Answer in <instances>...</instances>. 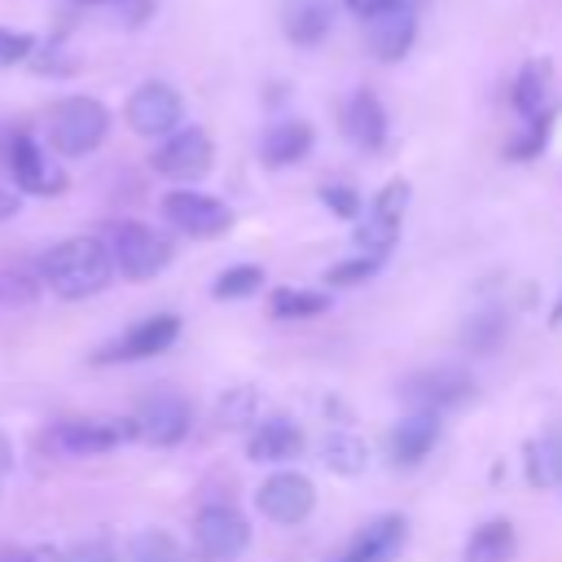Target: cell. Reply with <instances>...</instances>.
<instances>
[{
	"label": "cell",
	"instance_id": "cell-1",
	"mask_svg": "<svg viewBox=\"0 0 562 562\" xmlns=\"http://www.w3.org/2000/svg\"><path fill=\"white\" fill-rule=\"evenodd\" d=\"M40 277L61 299H88L110 285L114 263H110V250L101 237H66L44 255Z\"/></svg>",
	"mask_w": 562,
	"mask_h": 562
},
{
	"label": "cell",
	"instance_id": "cell-2",
	"mask_svg": "<svg viewBox=\"0 0 562 562\" xmlns=\"http://www.w3.org/2000/svg\"><path fill=\"white\" fill-rule=\"evenodd\" d=\"M110 136V110L97 97H61L48 110V145L61 158H83Z\"/></svg>",
	"mask_w": 562,
	"mask_h": 562
},
{
	"label": "cell",
	"instance_id": "cell-3",
	"mask_svg": "<svg viewBox=\"0 0 562 562\" xmlns=\"http://www.w3.org/2000/svg\"><path fill=\"white\" fill-rule=\"evenodd\" d=\"M123 439H132V422H119V417H66V422H53L48 430H40V452L48 457H101L110 448H119Z\"/></svg>",
	"mask_w": 562,
	"mask_h": 562
},
{
	"label": "cell",
	"instance_id": "cell-4",
	"mask_svg": "<svg viewBox=\"0 0 562 562\" xmlns=\"http://www.w3.org/2000/svg\"><path fill=\"white\" fill-rule=\"evenodd\" d=\"M105 250H110V263H114L127 281H149V277H158V272L171 263V241H167L158 228L140 224V220L114 224Z\"/></svg>",
	"mask_w": 562,
	"mask_h": 562
},
{
	"label": "cell",
	"instance_id": "cell-5",
	"mask_svg": "<svg viewBox=\"0 0 562 562\" xmlns=\"http://www.w3.org/2000/svg\"><path fill=\"white\" fill-rule=\"evenodd\" d=\"M193 426V408L180 391L171 386H154L136 400V413H132V435H140L145 443H158V448H171L189 435Z\"/></svg>",
	"mask_w": 562,
	"mask_h": 562
},
{
	"label": "cell",
	"instance_id": "cell-6",
	"mask_svg": "<svg viewBox=\"0 0 562 562\" xmlns=\"http://www.w3.org/2000/svg\"><path fill=\"white\" fill-rule=\"evenodd\" d=\"M0 154H4V167H9V176L18 184V193L53 198V193L66 189V171L44 154V145L31 132H9L4 145H0Z\"/></svg>",
	"mask_w": 562,
	"mask_h": 562
},
{
	"label": "cell",
	"instance_id": "cell-7",
	"mask_svg": "<svg viewBox=\"0 0 562 562\" xmlns=\"http://www.w3.org/2000/svg\"><path fill=\"white\" fill-rule=\"evenodd\" d=\"M123 114H127V127L140 132V136H167V132L180 127V119H184V101H180V92H176L171 83H162V79H145V83L127 97Z\"/></svg>",
	"mask_w": 562,
	"mask_h": 562
},
{
	"label": "cell",
	"instance_id": "cell-8",
	"mask_svg": "<svg viewBox=\"0 0 562 562\" xmlns=\"http://www.w3.org/2000/svg\"><path fill=\"white\" fill-rule=\"evenodd\" d=\"M211 158H215V145L202 127H176L162 136V145L154 149L149 167L167 180H198L211 171Z\"/></svg>",
	"mask_w": 562,
	"mask_h": 562
},
{
	"label": "cell",
	"instance_id": "cell-9",
	"mask_svg": "<svg viewBox=\"0 0 562 562\" xmlns=\"http://www.w3.org/2000/svg\"><path fill=\"white\" fill-rule=\"evenodd\" d=\"M176 338H180V316H171V312H154V316L136 321L127 334H119L114 342H105V347H101L92 360H97V364H127V360H149V356L167 351Z\"/></svg>",
	"mask_w": 562,
	"mask_h": 562
},
{
	"label": "cell",
	"instance_id": "cell-10",
	"mask_svg": "<svg viewBox=\"0 0 562 562\" xmlns=\"http://www.w3.org/2000/svg\"><path fill=\"white\" fill-rule=\"evenodd\" d=\"M193 544L202 562H233L250 544V527L233 505H206L193 518Z\"/></svg>",
	"mask_w": 562,
	"mask_h": 562
},
{
	"label": "cell",
	"instance_id": "cell-11",
	"mask_svg": "<svg viewBox=\"0 0 562 562\" xmlns=\"http://www.w3.org/2000/svg\"><path fill=\"white\" fill-rule=\"evenodd\" d=\"M162 215L171 228H180L184 237H220L228 233L233 224V211L211 198V193H198V189H171L162 198Z\"/></svg>",
	"mask_w": 562,
	"mask_h": 562
},
{
	"label": "cell",
	"instance_id": "cell-12",
	"mask_svg": "<svg viewBox=\"0 0 562 562\" xmlns=\"http://www.w3.org/2000/svg\"><path fill=\"white\" fill-rule=\"evenodd\" d=\"M474 395V386H470V373H461V369H422V373H413V378H404V386H400V400L413 408V413H443V408H457V404H465Z\"/></svg>",
	"mask_w": 562,
	"mask_h": 562
},
{
	"label": "cell",
	"instance_id": "cell-13",
	"mask_svg": "<svg viewBox=\"0 0 562 562\" xmlns=\"http://www.w3.org/2000/svg\"><path fill=\"white\" fill-rule=\"evenodd\" d=\"M417 35V0H395L364 18V44L378 61H400Z\"/></svg>",
	"mask_w": 562,
	"mask_h": 562
},
{
	"label": "cell",
	"instance_id": "cell-14",
	"mask_svg": "<svg viewBox=\"0 0 562 562\" xmlns=\"http://www.w3.org/2000/svg\"><path fill=\"white\" fill-rule=\"evenodd\" d=\"M255 505H259L272 522L294 527V522H303V518L312 514L316 492H312V479H307V474H299V470H277L272 479H263V483H259Z\"/></svg>",
	"mask_w": 562,
	"mask_h": 562
},
{
	"label": "cell",
	"instance_id": "cell-15",
	"mask_svg": "<svg viewBox=\"0 0 562 562\" xmlns=\"http://www.w3.org/2000/svg\"><path fill=\"white\" fill-rule=\"evenodd\" d=\"M404 206H408V184H404V180H391V184L373 198L369 215H364V220H360V228H356V241L364 246V255L386 259V250H391V246H395V237H400Z\"/></svg>",
	"mask_w": 562,
	"mask_h": 562
},
{
	"label": "cell",
	"instance_id": "cell-16",
	"mask_svg": "<svg viewBox=\"0 0 562 562\" xmlns=\"http://www.w3.org/2000/svg\"><path fill=\"white\" fill-rule=\"evenodd\" d=\"M342 136L360 149H382L386 140V110L369 88H356L342 101Z\"/></svg>",
	"mask_w": 562,
	"mask_h": 562
},
{
	"label": "cell",
	"instance_id": "cell-17",
	"mask_svg": "<svg viewBox=\"0 0 562 562\" xmlns=\"http://www.w3.org/2000/svg\"><path fill=\"white\" fill-rule=\"evenodd\" d=\"M404 549V518L400 514H386V518H373L342 553H334L329 562H391L395 553Z\"/></svg>",
	"mask_w": 562,
	"mask_h": 562
},
{
	"label": "cell",
	"instance_id": "cell-18",
	"mask_svg": "<svg viewBox=\"0 0 562 562\" xmlns=\"http://www.w3.org/2000/svg\"><path fill=\"white\" fill-rule=\"evenodd\" d=\"M439 443V417L435 413H408L404 422H395V430L386 435V452L400 470L417 465L422 457H430V448Z\"/></svg>",
	"mask_w": 562,
	"mask_h": 562
},
{
	"label": "cell",
	"instance_id": "cell-19",
	"mask_svg": "<svg viewBox=\"0 0 562 562\" xmlns=\"http://www.w3.org/2000/svg\"><path fill=\"white\" fill-rule=\"evenodd\" d=\"M281 31L299 48H316L334 31V0H285L281 4Z\"/></svg>",
	"mask_w": 562,
	"mask_h": 562
},
{
	"label": "cell",
	"instance_id": "cell-20",
	"mask_svg": "<svg viewBox=\"0 0 562 562\" xmlns=\"http://www.w3.org/2000/svg\"><path fill=\"white\" fill-rule=\"evenodd\" d=\"M246 452H250V461L281 465V461H290V457L303 452V430H299L290 417H268V422H259V426L250 430Z\"/></svg>",
	"mask_w": 562,
	"mask_h": 562
},
{
	"label": "cell",
	"instance_id": "cell-21",
	"mask_svg": "<svg viewBox=\"0 0 562 562\" xmlns=\"http://www.w3.org/2000/svg\"><path fill=\"white\" fill-rule=\"evenodd\" d=\"M307 149H312V127L303 119H281L259 140V158L268 167H290V162L307 158Z\"/></svg>",
	"mask_w": 562,
	"mask_h": 562
},
{
	"label": "cell",
	"instance_id": "cell-22",
	"mask_svg": "<svg viewBox=\"0 0 562 562\" xmlns=\"http://www.w3.org/2000/svg\"><path fill=\"white\" fill-rule=\"evenodd\" d=\"M518 549L514 527L505 518H492L483 527H474V536L465 540V562H509Z\"/></svg>",
	"mask_w": 562,
	"mask_h": 562
},
{
	"label": "cell",
	"instance_id": "cell-23",
	"mask_svg": "<svg viewBox=\"0 0 562 562\" xmlns=\"http://www.w3.org/2000/svg\"><path fill=\"white\" fill-rule=\"evenodd\" d=\"M544 97H549V61H527L514 79V110L531 119L544 110Z\"/></svg>",
	"mask_w": 562,
	"mask_h": 562
},
{
	"label": "cell",
	"instance_id": "cell-24",
	"mask_svg": "<svg viewBox=\"0 0 562 562\" xmlns=\"http://www.w3.org/2000/svg\"><path fill=\"white\" fill-rule=\"evenodd\" d=\"M321 461L334 474H360L364 470V443L351 430H334V435L321 439Z\"/></svg>",
	"mask_w": 562,
	"mask_h": 562
},
{
	"label": "cell",
	"instance_id": "cell-25",
	"mask_svg": "<svg viewBox=\"0 0 562 562\" xmlns=\"http://www.w3.org/2000/svg\"><path fill=\"white\" fill-rule=\"evenodd\" d=\"M268 312L277 321H307V316L329 312V294H316V290H277L268 299Z\"/></svg>",
	"mask_w": 562,
	"mask_h": 562
},
{
	"label": "cell",
	"instance_id": "cell-26",
	"mask_svg": "<svg viewBox=\"0 0 562 562\" xmlns=\"http://www.w3.org/2000/svg\"><path fill=\"white\" fill-rule=\"evenodd\" d=\"M527 479H531L536 487H553V483H562V439L527 443Z\"/></svg>",
	"mask_w": 562,
	"mask_h": 562
},
{
	"label": "cell",
	"instance_id": "cell-27",
	"mask_svg": "<svg viewBox=\"0 0 562 562\" xmlns=\"http://www.w3.org/2000/svg\"><path fill=\"white\" fill-rule=\"evenodd\" d=\"M127 562H184V549L167 536V531H158V527H149V531H140V536H132V549H127Z\"/></svg>",
	"mask_w": 562,
	"mask_h": 562
},
{
	"label": "cell",
	"instance_id": "cell-28",
	"mask_svg": "<svg viewBox=\"0 0 562 562\" xmlns=\"http://www.w3.org/2000/svg\"><path fill=\"white\" fill-rule=\"evenodd\" d=\"M259 285H263V268H259V263H237V268H224V272L215 277L211 294H215V299H246V294H255Z\"/></svg>",
	"mask_w": 562,
	"mask_h": 562
},
{
	"label": "cell",
	"instance_id": "cell-29",
	"mask_svg": "<svg viewBox=\"0 0 562 562\" xmlns=\"http://www.w3.org/2000/svg\"><path fill=\"white\" fill-rule=\"evenodd\" d=\"M501 338H505V312H479V316H470L465 329H461V342H465L470 351H492Z\"/></svg>",
	"mask_w": 562,
	"mask_h": 562
},
{
	"label": "cell",
	"instance_id": "cell-30",
	"mask_svg": "<svg viewBox=\"0 0 562 562\" xmlns=\"http://www.w3.org/2000/svg\"><path fill=\"white\" fill-rule=\"evenodd\" d=\"M378 268H382V259H373V255H356V259L334 263V268L325 272V281H329V285H360V281H369Z\"/></svg>",
	"mask_w": 562,
	"mask_h": 562
},
{
	"label": "cell",
	"instance_id": "cell-31",
	"mask_svg": "<svg viewBox=\"0 0 562 562\" xmlns=\"http://www.w3.org/2000/svg\"><path fill=\"white\" fill-rule=\"evenodd\" d=\"M35 48H40V44H35V35H31V31L0 26V66H22Z\"/></svg>",
	"mask_w": 562,
	"mask_h": 562
},
{
	"label": "cell",
	"instance_id": "cell-32",
	"mask_svg": "<svg viewBox=\"0 0 562 562\" xmlns=\"http://www.w3.org/2000/svg\"><path fill=\"white\" fill-rule=\"evenodd\" d=\"M57 562H119V553H114V544L105 536H92V540L70 544L66 553H57Z\"/></svg>",
	"mask_w": 562,
	"mask_h": 562
},
{
	"label": "cell",
	"instance_id": "cell-33",
	"mask_svg": "<svg viewBox=\"0 0 562 562\" xmlns=\"http://www.w3.org/2000/svg\"><path fill=\"white\" fill-rule=\"evenodd\" d=\"M549 123H553L549 110L531 114V132H522L518 145H509V158H531V154H540V149H544V136H549Z\"/></svg>",
	"mask_w": 562,
	"mask_h": 562
},
{
	"label": "cell",
	"instance_id": "cell-34",
	"mask_svg": "<svg viewBox=\"0 0 562 562\" xmlns=\"http://www.w3.org/2000/svg\"><path fill=\"white\" fill-rule=\"evenodd\" d=\"M321 198H325V206H329L338 220H356V215H360V198H356V189H347V184H329V189H321Z\"/></svg>",
	"mask_w": 562,
	"mask_h": 562
},
{
	"label": "cell",
	"instance_id": "cell-35",
	"mask_svg": "<svg viewBox=\"0 0 562 562\" xmlns=\"http://www.w3.org/2000/svg\"><path fill=\"white\" fill-rule=\"evenodd\" d=\"M0 294H4V303H31L35 281L26 272H0Z\"/></svg>",
	"mask_w": 562,
	"mask_h": 562
},
{
	"label": "cell",
	"instance_id": "cell-36",
	"mask_svg": "<svg viewBox=\"0 0 562 562\" xmlns=\"http://www.w3.org/2000/svg\"><path fill=\"white\" fill-rule=\"evenodd\" d=\"M57 553L48 549H22V544H0V562H48Z\"/></svg>",
	"mask_w": 562,
	"mask_h": 562
},
{
	"label": "cell",
	"instance_id": "cell-37",
	"mask_svg": "<svg viewBox=\"0 0 562 562\" xmlns=\"http://www.w3.org/2000/svg\"><path fill=\"white\" fill-rule=\"evenodd\" d=\"M18 211H22V193H18V189H4V184H0V224H9V220H13Z\"/></svg>",
	"mask_w": 562,
	"mask_h": 562
},
{
	"label": "cell",
	"instance_id": "cell-38",
	"mask_svg": "<svg viewBox=\"0 0 562 562\" xmlns=\"http://www.w3.org/2000/svg\"><path fill=\"white\" fill-rule=\"evenodd\" d=\"M356 18H369V13H378V9H386V4H395V0H342Z\"/></svg>",
	"mask_w": 562,
	"mask_h": 562
},
{
	"label": "cell",
	"instance_id": "cell-39",
	"mask_svg": "<svg viewBox=\"0 0 562 562\" xmlns=\"http://www.w3.org/2000/svg\"><path fill=\"white\" fill-rule=\"evenodd\" d=\"M13 470V443L4 439V430H0V479Z\"/></svg>",
	"mask_w": 562,
	"mask_h": 562
},
{
	"label": "cell",
	"instance_id": "cell-40",
	"mask_svg": "<svg viewBox=\"0 0 562 562\" xmlns=\"http://www.w3.org/2000/svg\"><path fill=\"white\" fill-rule=\"evenodd\" d=\"M549 325H562V294H558V303H553V316H549Z\"/></svg>",
	"mask_w": 562,
	"mask_h": 562
},
{
	"label": "cell",
	"instance_id": "cell-41",
	"mask_svg": "<svg viewBox=\"0 0 562 562\" xmlns=\"http://www.w3.org/2000/svg\"><path fill=\"white\" fill-rule=\"evenodd\" d=\"M79 4H119V0H79Z\"/></svg>",
	"mask_w": 562,
	"mask_h": 562
}]
</instances>
